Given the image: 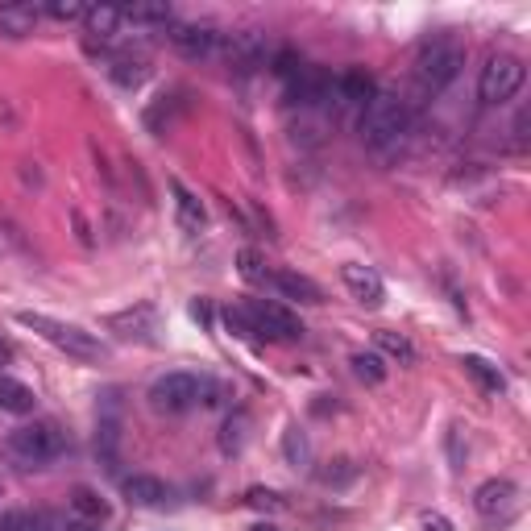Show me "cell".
<instances>
[{
  "mask_svg": "<svg viewBox=\"0 0 531 531\" xmlns=\"http://www.w3.org/2000/svg\"><path fill=\"white\" fill-rule=\"evenodd\" d=\"M225 324L237 328L241 337H262V341H303V320L291 307L274 299H245L225 312Z\"/></svg>",
  "mask_w": 531,
  "mask_h": 531,
  "instance_id": "obj_1",
  "label": "cell"
},
{
  "mask_svg": "<svg viewBox=\"0 0 531 531\" xmlns=\"http://www.w3.org/2000/svg\"><path fill=\"white\" fill-rule=\"evenodd\" d=\"M361 142L378 154H390L403 146V137L411 133V104L395 92H374V100L361 108Z\"/></svg>",
  "mask_w": 531,
  "mask_h": 531,
  "instance_id": "obj_2",
  "label": "cell"
},
{
  "mask_svg": "<svg viewBox=\"0 0 531 531\" xmlns=\"http://www.w3.org/2000/svg\"><path fill=\"white\" fill-rule=\"evenodd\" d=\"M17 324L38 332L42 341H50L59 353L75 357V361H104L108 357V345L96 337V332L79 328V324H67V320H54V316H42V312H17Z\"/></svg>",
  "mask_w": 531,
  "mask_h": 531,
  "instance_id": "obj_3",
  "label": "cell"
},
{
  "mask_svg": "<svg viewBox=\"0 0 531 531\" xmlns=\"http://www.w3.org/2000/svg\"><path fill=\"white\" fill-rule=\"evenodd\" d=\"M411 67H415V79H419V88H424V92H444L461 75L465 50H461L457 38L436 34V38H428L424 46L415 50V63Z\"/></svg>",
  "mask_w": 531,
  "mask_h": 531,
  "instance_id": "obj_4",
  "label": "cell"
},
{
  "mask_svg": "<svg viewBox=\"0 0 531 531\" xmlns=\"http://www.w3.org/2000/svg\"><path fill=\"white\" fill-rule=\"evenodd\" d=\"M5 449L25 469H38V465H46V461L67 453V432L54 424V419H34V424H21V428L9 432Z\"/></svg>",
  "mask_w": 531,
  "mask_h": 531,
  "instance_id": "obj_5",
  "label": "cell"
},
{
  "mask_svg": "<svg viewBox=\"0 0 531 531\" xmlns=\"http://www.w3.org/2000/svg\"><path fill=\"white\" fill-rule=\"evenodd\" d=\"M204 374H191V370H171V374H158L150 382V407L166 411V415H183L195 403L204 399Z\"/></svg>",
  "mask_w": 531,
  "mask_h": 531,
  "instance_id": "obj_6",
  "label": "cell"
},
{
  "mask_svg": "<svg viewBox=\"0 0 531 531\" xmlns=\"http://www.w3.org/2000/svg\"><path fill=\"white\" fill-rule=\"evenodd\" d=\"M527 79V67L519 54H490L478 71V100L482 104H507Z\"/></svg>",
  "mask_w": 531,
  "mask_h": 531,
  "instance_id": "obj_7",
  "label": "cell"
},
{
  "mask_svg": "<svg viewBox=\"0 0 531 531\" xmlns=\"http://www.w3.org/2000/svg\"><path fill=\"white\" fill-rule=\"evenodd\" d=\"M473 511L486 523H511L519 515V486L511 478H490L473 490Z\"/></svg>",
  "mask_w": 531,
  "mask_h": 531,
  "instance_id": "obj_8",
  "label": "cell"
},
{
  "mask_svg": "<svg viewBox=\"0 0 531 531\" xmlns=\"http://www.w3.org/2000/svg\"><path fill=\"white\" fill-rule=\"evenodd\" d=\"M287 100L299 108H324L337 100V75H328L320 67H299V75L287 79Z\"/></svg>",
  "mask_w": 531,
  "mask_h": 531,
  "instance_id": "obj_9",
  "label": "cell"
},
{
  "mask_svg": "<svg viewBox=\"0 0 531 531\" xmlns=\"http://www.w3.org/2000/svg\"><path fill=\"white\" fill-rule=\"evenodd\" d=\"M166 38H171V46L183 54V59L200 63V59H212V54L220 50V38L225 34H220L216 25H204V21H175Z\"/></svg>",
  "mask_w": 531,
  "mask_h": 531,
  "instance_id": "obj_10",
  "label": "cell"
},
{
  "mask_svg": "<svg viewBox=\"0 0 531 531\" xmlns=\"http://www.w3.org/2000/svg\"><path fill=\"white\" fill-rule=\"evenodd\" d=\"M108 332H117L121 341H137V345H154L158 341V312L150 303H137L129 312H113L104 320Z\"/></svg>",
  "mask_w": 531,
  "mask_h": 531,
  "instance_id": "obj_11",
  "label": "cell"
},
{
  "mask_svg": "<svg viewBox=\"0 0 531 531\" xmlns=\"http://www.w3.org/2000/svg\"><path fill=\"white\" fill-rule=\"evenodd\" d=\"M220 46H225L229 67H237V71H254L262 63H270V42L262 30H237L229 38H220Z\"/></svg>",
  "mask_w": 531,
  "mask_h": 531,
  "instance_id": "obj_12",
  "label": "cell"
},
{
  "mask_svg": "<svg viewBox=\"0 0 531 531\" xmlns=\"http://www.w3.org/2000/svg\"><path fill=\"white\" fill-rule=\"evenodd\" d=\"M341 283H345V291H349L361 307H382V299H386V283H382V274H378L374 266L349 262V266L341 270Z\"/></svg>",
  "mask_w": 531,
  "mask_h": 531,
  "instance_id": "obj_13",
  "label": "cell"
},
{
  "mask_svg": "<svg viewBox=\"0 0 531 531\" xmlns=\"http://www.w3.org/2000/svg\"><path fill=\"white\" fill-rule=\"evenodd\" d=\"M266 287H270V291H278L283 299H299V303H324V291L312 283V278H307V274H299V270H287V266L270 270V274H266Z\"/></svg>",
  "mask_w": 531,
  "mask_h": 531,
  "instance_id": "obj_14",
  "label": "cell"
},
{
  "mask_svg": "<svg viewBox=\"0 0 531 531\" xmlns=\"http://www.w3.org/2000/svg\"><path fill=\"white\" fill-rule=\"evenodd\" d=\"M38 17H42V9L30 5V0H9V5H0V34H5V38L34 34Z\"/></svg>",
  "mask_w": 531,
  "mask_h": 531,
  "instance_id": "obj_15",
  "label": "cell"
},
{
  "mask_svg": "<svg viewBox=\"0 0 531 531\" xmlns=\"http://www.w3.org/2000/svg\"><path fill=\"white\" fill-rule=\"evenodd\" d=\"M374 75L361 71V67H349L345 75H337V104H353V108H366L374 100Z\"/></svg>",
  "mask_w": 531,
  "mask_h": 531,
  "instance_id": "obj_16",
  "label": "cell"
},
{
  "mask_svg": "<svg viewBox=\"0 0 531 531\" xmlns=\"http://www.w3.org/2000/svg\"><path fill=\"white\" fill-rule=\"evenodd\" d=\"M171 191H175V220H179V229L187 233H200L208 225V212H204V200L195 191H187L179 179H171Z\"/></svg>",
  "mask_w": 531,
  "mask_h": 531,
  "instance_id": "obj_17",
  "label": "cell"
},
{
  "mask_svg": "<svg viewBox=\"0 0 531 531\" xmlns=\"http://www.w3.org/2000/svg\"><path fill=\"white\" fill-rule=\"evenodd\" d=\"M121 494L133 502V507H162V502L171 498L166 482L150 478V473H133V478H125V482H121Z\"/></svg>",
  "mask_w": 531,
  "mask_h": 531,
  "instance_id": "obj_18",
  "label": "cell"
},
{
  "mask_svg": "<svg viewBox=\"0 0 531 531\" xmlns=\"http://www.w3.org/2000/svg\"><path fill=\"white\" fill-rule=\"evenodd\" d=\"M38 407V395L25 382L9 378V374H0V411H9V415H34Z\"/></svg>",
  "mask_w": 531,
  "mask_h": 531,
  "instance_id": "obj_19",
  "label": "cell"
},
{
  "mask_svg": "<svg viewBox=\"0 0 531 531\" xmlns=\"http://www.w3.org/2000/svg\"><path fill=\"white\" fill-rule=\"evenodd\" d=\"M83 25H88V34H92V38H100V42H117L121 30H125V17H121L117 5H100V9H88Z\"/></svg>",
  "mask_w": 531,
  "mask_h": 531,
  "instance_id": "obj_20",
  "label": "cell"
},
{
  "mask_svg": "<svg viewBox=\"0 0 531 531\" xmlns=\"http://www.w3.org/2000/svg\"><path fill=\"white\" fill-rule=\"evenodd\" d=\"M67 523L46 511H5L0 515V531H63Z\"/></svg>",
  "mask_w": 531,
  "mask_h": 531,
  "instance_id": "obj_21",
  "label": "cell"
},
{
  "mask_svg": "<svg viewBox=\"0 0 531 531\" xmlns=\"http://www.w3.org/2000/svg\"><path fill=\"white\" fill-rule=\"evenodd\" d=\"M461 366H465V374H469L473 382H478V386L486 390V395H502V390H507V378H502V374H498V366H490L486 357L465 353V357H461Z\"/></svg>",
  "mask_w": 531,
  "mask_h": 531,
  "instance_id": "obj_22",
  "label": "cell"
},
{
  "mask_svg": "<svg viewBox=\"0 0 531 531\" xmlns=\"http://www.w3.org/2000/svg\"><path fill=\"white\" fill-rule=\"evenodd\" d=\"M374 345H378V357L386 361H399V366H415V345L407 341V337H399V332H390V328H382V332H374Z\"/></svg>",
  "mask_w": 531,
  "mask_h": 531,
  "instance_id": "obj_23",
  "label": "cell"
},
{
  "mask_svg": "<svg viewBox=\"0 0 531 531\" xmlns=\"http://www.w3.org/2000/svg\"><path fill=\"white\" fill-rule=\"evenodd\" d=\"M108 75H113L121 88H142L146 75H150V63L146 59H129V54H117V59L108 63Z\"/></svg>",
  "mask_w": 531,
  "mask_h": 531,
  "instance_id": "obj_24",
  "label": "cell"
},
{
  "mask_svg": "<svg viewBox=\"0 0 531 531\" xmlns=\"http://www.w3.org/2000/svg\"><path fill=\"white\" fill-rule=\"evenodd\" d=\"M71 511L79 519H88V523H104L108 519V502L96 490H88V486H75L71 490Z\"/></svg>",
  "mask_w": 531,
  "mask_h": 531,
  "instance_id": "obj_25",
  "label": "cell"
},
{
  "mask_svg": "<svg viewBox=\"0 0 531 531\" xmlns=\"http://www.w3.org/2000/svg\"><path fill=\"white\" fill-rule=\"evenodd\" d=\"M121 17H125V25H175V9L171 5H129V9H121Z\"/></svg>",
  "mask_w": 531,
  "mask_h": 531,
  "instance_id": "obj_26",
  "label": "cell"
},
{
  "mask_svg": "<svg viewBox=\"0 0 531 531\" xmlns=\"http://www.w3.org/2000/svg\"><path fill=\"white\" fill-rule=\"evenodd\" d=\"M349 366H353V374H357L361 382H370V386H382V382H386V361H382L378 353H353Z\"/></svg>",
  "mask_w": 531,
  "mask_h": 531,
  "instance_id": "obj_27",
  "label": "cell"
},
{
  "mask_svg": "<svg viewBox=\"0 0 531 531\" xmlns=\"http://www.w3.org/2000/svg\"><path fill=\"white\" fill-rule=\"evenodd\" d=\"M245 428H249V415H245V411H233V415L225 419V432H220V453H225V457L241 453V444H245Z\"/></svg>",
  "mask_w": 531,
  "mask_h": 531,
  "instance_id": "obj_28",
  "label": "cell"
},
{
  "mask_svg": "<svg viewBox=\"0 0 531 531\" xmlns=\"http://www.w3.org/2000/svg\"><path fill=\"white\" fill-rule=\"evenodd\" d=\"M237 270H241V278H245V283H258V287H266V262H262V254H258V249H241V254H237Z\"/></svg>",
  "mask_w": 531,
  "mask_h": 531,
  "instance_id": "obj_29",
  "label": "cell"
},
{
  "mask_svg": "<svg viewBox=\"0 0 531 531\" xmlns=\"http://www.w3.org/2000/svg\"><path fill=\"white\" fill-rule=\"evenodd\" d=\"M283 457H287L295 469H299V465H307V457H312V449H307V436H303L295 424H291V428H287V436H283Z\"/></svg>",
  "mask_w": 531,
  "mask_h": 531,
  "instance_id": "obj_30",
  "label": "cell"
},
{
  "mask_svg": "<svg viewBox=\"0 0 531 531\" xmlns=\"http://www.w3.org/2000/svg\"><path fill=\"white\" fill-rule=\"evenodd\" d=\"M353 478H357V465L345 461V457H341V461H332L328 469H320V482H324V486H349Z\"/></svg>",
  "mask_w": 531,
  "mask_h": 531,
  "instance_id": "obj_31",
  "label": "cell"
},
{
  "mask_svg": "<svg viewBox=\"0 0 531 531\" xmlns=\"http://www.w3.org/2000/svg\"><path fill=\"white\" fill-rule=\"evenodd\" d=\"M42 13L54 21H83L88 17V5H79V0H54V5H46Z\"/></svg>",
  "mask_w": 531,
  "mask_h": 531,
  "instance_id": "obj_32",
  "label": "cell"
},
{
  "mask_svg": "<svg viewBox=\"0 0 531 531\" xmlns=\"http://www.w3.org/2000/svg\"><path fill=\"white\" fill-rule=\"evenodd\" d=\"M245 502L249 507H258V511H283L287 502H283V494H274V490H262V486H254L245 494Z\"/></svg>",
  "mask_w": 531,
  "mask_h": 531,
  "instance_id": "obj_33",
  "label": "cell"
},
{
  "mask_svg": "<svg viewBox=\"0 0 531 531\" xmlns=\"http://www.w3.org/2000/svg\"><path fill=\"white\" fill-rule=\"evenodd\" d=\"M270 67H274V75H278V79H291V75H299L303 59H299L295 50H278L274 59H270Z\"/></svg>",
  "mask_w": 531,
  "mask_h": 531,
  "instance_id": "obj_34",
  "label": "cell"
},
{
  "mask_svg": "<svg viewBox=\"0 0 531 531\" xmlns=\"http://www.w3.org/2000/svg\"><path fill=\"white\" fill-rule=\"evenodd\" d=\"M419 527H424V531H453V523L444 519V515H424V519H419Z\"/></svg>",
  "mask_w": 531,
  "mask_h": 531,
  "instance_id": "obj_35",
  "label": "cell"
},
{
  "mask_svg": "<svg viewBox=\"0 0 531 531\" xmlns=\"http://www.w3.org/2000/svg\"><path fill=\"white\" fill-rule=\"evenodd\" d=\"M9 361H13V345H9L5 337H0V374H5V366H9Z\"/></svg>",
  "mask_w": 531,
  "mask_h": 531,
  "instance_id": "obj_36",
  "label": "cell"
},
{
  "mask_svg": "<svg viewBox=\"0 0 531 531\" xmlns=\"http://www.w3.org/2000/svg\"><path fill=\"white\" fill-rule=\"evenodd\" d=\"M63 531H100V523H88V519H75V523H67Z\"/></svg>",
  "mask_w": 531,
  "mask_h": 531,
  "instance_id": "obj_37",
  "label": "cell"
},
{
  "mask_svg": "<svg viewBox=\"0 0 531 531\" xmlns=\"http://www.w3.org/2000/svg\"><path fill=\"white\" fill-rule=\"evenodd\" d=\"M254 531H278V527H274V523H258Z\"/></svg>",
  "mask_w": 531,
  "mask_h": 531,
  "instance_id": "obj_38",
  "label": "cell"
},
{
  "mask_svg": "<svg viewBox=\"0 0 531 531\" xmlns=\"http://www.w3.org/2000/svg\"><path fill=\"white\" fill-rule=\"evenodd\" d=\"M0 494H5V482H0Z\"/></svg>",
  "mask_w": 531,
  "mask_h": 531,
  "instance_id": "obj_39",
  "label": "cell"
}]
</instances>
